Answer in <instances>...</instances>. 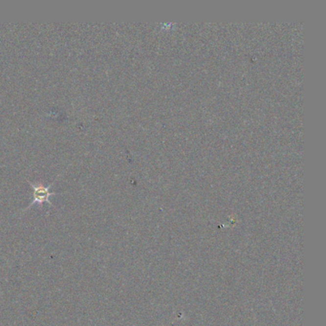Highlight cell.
Wrapping results in <instances>:
<instances>
[{"mask_svg": "<svg viewBox=\"0 0 326 326\" xmlns=\"http://www.w3.org/2000/svg\"><path fill=\"white\" fill-rule=\"evenodd\" d=\"M53 184H50L48 186L42 183H33L29 182V185L33 188V198L30 205L25 209V210H29L32 206L35 204L42 205L43 203H48L49 205H52L50 202L49 198L52 195H57L58 193L56 192H51L50 187L53 186Z\"/></svg>", "mask_w": 326, "mask_h": 326, "instance_id": "obj_1", "label": "cell"}]
</instances>
